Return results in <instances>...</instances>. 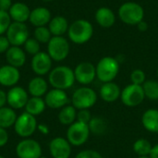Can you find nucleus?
Masks as SVG:
<instances>
[{"label":"nucleus","instance_id":"nucleus-1","mask_svg":"<svg viewBox=\"0 0 158 158\" xmlns=\"http://www.w3.org/2000/svg\"><path fill=\"white\" fill-rule=\"evenodd\" d=\"M48 81L53 88L65 91L72 87L76 81L74 70L67 66H58L51 70Z\"/></svg>","mask_w":158,"mask_h":158},{"label":"nucleus","instance_id":"nucleus-2","mask_svg":"<svg viewBox=\"0 0 158 158\" xmlns=\"http://www.w3.org/2000/svg\"><path fill=\"white\" fill-rule=\"evenodd\" d=\"M69 39L77 44L87 43L93 36L94 29L91 22L86 19L75 20L68 30Z\"/></svg>","mask_w":158,"mask_h":158},{"label":"nucleus","instance_id":"nucleus-3","mask_svg":"<svg viewBox=\"0 0 158 158\" xmlns=\"http://www.w3.org/2000/svg\"><path fill=\"white\" fill-rule=\"evenodd\" d=\"M96 77L102 82H110L117 77L119 71L118 61L112 56L103 57L96 65Z\"/></svg>","mask_w":158,"mask_h":158},{"label":"nucleus","instance_id":"nucleus-4","mask_svg":"<svg viewBox=\"0 0 158 158\" xmlns=\"http://www.w3.org/2000/svg\"><path fill=\"white\" fill-rule=\"evenodd\" d=\"M118 16L120 19L129 25H137L143 20L144 10L141 5L135 2H127L120 6L118 9Z\"/></svg>","mask_w":158,"mask_h":158},{"label":"nucleus","instance_id":"nucleus-5","mask_svg":"<svg viewBox=\"0 0 158 158\" xmlns=\"http://www.w3.org/2000/svg\"><path fill=\"white\" fill-rule=\"evenodd\" d=\"M97 101V94L89 87H81L77 89L71 97L72 106L78 109H90Z\"/></svg>","mask_w":158,"mask_h":158},{"label":"nucleus","instance_id":"nucleus-6","mask_svg":"<svg viewBox=\"0 0 158 158\" xmlns=\"http://www.w3.org/2000/svg\"><path fill=\"white\" fill-rule=\"evenodd\" d=\"M90 133L88 124L75 121L67 131V140L73 146H81L89 139Z\"/></svg>","mask_w":158,"mask_h":158},{"label":"nucleus","instance_id":"nucleus-7","mask_svg":"<svg viewBox=\"0 0 158 158\" xmlns=\"http://www.w3.org/2000/svg\"><path fill=\"white\" fill-rule=\"evenodd\" d=\"M145 98L144 92L143 85H137V84H129L127 85L122 91L120 99L128 107H135L140 106Z\"/></svg>","mask_w":158,"mask_h":158},{"label":"nucleus","instance_id":"nucleus-8","mask_svg":"<svg viewBox=\"0 0 158 158\" xmlns=\"http://www.w3.org/2000/svg\"><path fill=\"white\" fill-rule=\"evenodd\" d=\"M38 123L36 118L27 112H24L17 118L14 124V130L19 137L25 139L35 132Z\"/></svg>","mask_w":158,"mask_h":158},{"label":"nucleus","instance_id":"nucleus-9","mask_svg":"<svg viewBox=\"0 0 158 158\" xmlns=\"http://www.w3.org/2000/svg\"><path fill=\"white\" fill-rule=\"evenodd\" d=\"M47 44V54L53 60L62 61L69 56V44L64 37L53 36Z\"/></svg>","mask_w":158,"mask_h":158},{"label":"nucleus","instance_id":"nucleus-10","mask_svg":"<svg viewBox=\"0 0 158 158\" xmlns=\"http://www.w3.org/2000/svg\"><path fill=\"white\" fill-rule=\"evenodd\" d=\"M6 38L13 46H20L29 39V31L25 23L14 21L6 31Z\"/></svg>","mask_w":158,"mask_h":158},{"label":"nucleus","instance_id":"nucleus-11","mask_svg":"<svg viewBox=\"0 0 158 158\" xmlns=\"http://www.w3.org/2000/svg\"><path fill=\"white\" fill-rule=\"evenodd\" d=\"M16 155L19 158H40L42 147L37 141L25 138L17 144Z\"/></svg>","mask_w":158,"mask_h":158},{"label":"nucleus","instance_id":"nucleus-12","mask_svg":"<svg viewBox=\"0 0 158 158\" xmlns=\"http://www.w3.org/2000/svg\"><path fill=\"white\" fill-rule=\"evenodd\" d=\"M28 100V92L19 86L12 87L6 94V102L9 107L13 109H20L25 107Z\"/></svg>","mask_w":158,"mask_h":158},{"label":"nucleus","instance_id":"nucleus-13","mask_svg":"<svg viewBox=\"0 0 158 158\" xmlns=\"http://www.w3.org/2000/svg\"><path fill=\"white\" fill-rule=\"evenodd\" d=\"M75 80L83 85L90 84L96 77L95 67L90 62H81L74 69Z\"/></svg>","mask_w":158,"mask_h":158},{"label":"nucleus","instance_id":"nucleus-14","mask_svg":"<svg viewBox=\"0 0 158 158\" xmlns=\"http://www.w3.org/2000/svg\"><path fill=\"white\" fill-rule=\"evenodd\" d=\"M49 151L53 158H69L71 155V144L67 139L56 137L50 142Z\"/></svg>","mask_w":158,"mask_h":158},{"label":"nucleus","instance_id":"nucleus-15","mask_svg":"<svg viewBox=\"0 0 158 158\" xmlns=\"http://www.w3.org/2000/svg\"><path fill=\"white\" fill-rule=\"evenodd\" d=\"M69 101V96L64 90L55 88L47 92L44 96V102L46 106L52 109L62 108L68 105Z\"/></svg>","mask_w":158,"mask_h":158},{"label":"nucleus","instance_id":"nucleus-16","mask_svg":"<svg viewBox=\"0 0 158 158\" xmlns=\"http://www.w3.org/2000/svg\"><path fill=\"white\" fill-rule=\"evenodd\" d=\"M52 58L47 53L39 52L33 56L31 59V69L34 73L39 76L47 74L51 70Z\"/></svg>","mask_w":158,"mask_h":158},{"label":"nucleus","instance_id":"nucleus-17","mask_svg":"<svg viewBox=\"0 0 158 158\" xmlns=\"http://www.w3.org/2000/svg\"><path fill=\"white\" fill-rule=\"evenodd\" d=\"M20 78L19 69L13 66L6 65L0 68V84L6 87H11L18 83Z\"/></svg>","mask_w":158,"mask_h":158},{"label":"nucleus","instance_id":"nucleus-18","mask_svg":"<svg viewBox=\"0 0 158 158\" xmlns=\"http://www.w3.org/2000/svg\"><path fill=\"white\" fill-rule=\"evenodd\" d=\"M121 90L119 86L113 82H106L100 88V97L103 101L106 103H113L116 102L118 99L120 98Z\"/></svg>","mask_w":158,"mask_h":158},{"label":"nucleus","instance_id":"nucleus-19","mask_svg":"<svg viewBox=\"0 0 158 158\" xmlns=\"http://www.w3.org/2000/svg\"><path fill=\"white\" fill-rule=\"evenodd\" d=\"M8 13L10 18L14 21L24 23L30 19L31 10L26 4L18 2L11 6V7L8 10Z\"/></svg>","mask_w":158,"mask_h":158},{"label":"nucleus","instance_id":"nucleus-20","mask_svg":"<svg viewBox=\"0 0 158 158\" xmlns=\"http://www.w3.org/2000/svg\"><path fill=\"white\" fill-rule=\"evenodd\" d=\"M6 58L8 65L17 69L22 67L26 62V55L19 46L9 47L6 52Z\"/></svg>","mask_w":158,"mask_h":158},{"label":"nucleus","instance_id":"nucleus-21","mask_svg":"<svg viewBox=\"0 0 158 158\" xmlns=\"http://www.w3.org/2000/svg\"><path fill=\"white\" fill-rule=\"evenodd\" d=\"M30 21L32 25L37 27H43L51 20V13L45 7H36L31 11Z\"/></svg>","mask_w":158,"mask_h":158},{"label":"nucleus","instance_id":"nucleus-22","mask_svg":"<svg viewBox=\"0 0 158 158\" xmlns=\"http://www.w3.org/2000/svg\"><path fill=\"white\" fill-rule=\"evenodd\" d=\"M142 124L143 128L152 133H158V110L148 109L142 117Z\"/></svg>","mask_w":158,"mask_h":158},{"label":"nucleus","instance_id":"nucleus-23","mask_svg":"<svg viewBox=\"0 0 158 158\" xmlns=\"http://www.w3.org/2000/svg\"><path fill=\"white\" fill-rule=\"evenodd\" d=\"M48 90V84L42 77H35L31 79L28 84V92L31 96L42 97L46 94Z\"/></svg>","mask_w":158,"mask_h":158},{"label":"nucleus","instance_id":"nucleus-24","mask_svg":"<svg viewBox=\"0 0 158 158\" xmlns=\"http://www.w3.org/2000/svg\"><path fill=\"white\" fill-rule=\"evenodd\" d=\"M95 20L100 26L104 28H110L114 25L116 21V17L114 12L110 8L103 6L97 9L95 13Z\"/></svg>","mask_w":158,"mask_h":158},{"label":"nucleus","instance_id":"nucleus-25","mask_svg":"<svg viewBox=\"0 0 158 158\" xmlns=\"http://www.w3.org/2000/svg\"><path fill=\"white\" fill-rule=\"evenodd\" d=\"M48 29L54 36H61L69 30L68 20L62 16H56L50 20Z\"/></svg>","mask_w":158,"mask_h":158},{"label":"nucleus","instance_id":"nucleus-26","mask_svg":"<svg viewBox=\"0 0 158 158\" xmlns=\"http://www.w3.org/2000/svg\"><path fill=\"white\" fill-rule=\"evenodd\" d=\"M46 107L44 99L42 97H31L29 98L26 106H25V112L36 117L41 115Z\"/></svg>","mask_w":158,"mask_h":158},{"label":"nucleus","instance_id":"nucleus-27","mask_svg":"<svg viewBox=\"0 0 158 158\" xmlns=\"http://www.w3.org/2000/svg\"><path fill=\"white\" fill-rule=\"evenodd\" d=\"M17 115L13 108L4 106L0 108V127L3 129L14 126L17 120Z\"/></svg>","mask_w":158,"mask_h":158},{"label":"nucleus","instance_id":"nucleus-28","mask_svg":"<svg viewBox=\"0 0 158 158\" xmlns=\"http://www.w3.org/2000/svg\"><path fill=\"white\" fill-rule=\"evenodd\" d=\"M77 109L73 106H66L58 114V120L63 125H71L77 119Z\"/></svg>","mask_w":158,"mask_h":158},{"label":"nucleus","instance_id":"nucleus-29","mask_svg":"<svg viewBox=\"0 0 158 158\" xmlns=\"http://www.w3.org/2000/svg\"><path fill=\"white\" fill-rule=\"evenodd\" d=\"M153 145L146 139H138L134 142L132 149L138 156H149Z\"/></svg>","mask_w":158,"mask_h":158},{"label":"nucleus","instance_id":"nucleus-30","mask_svg":"<svg viewBox=\"0 0 158 158\" xmlns=\"http://www.w3.org/2000/svg\"><path fill=\"white\" fill-rule=\"evenodd\" d=\"M144 95L146 98L152 100V101H157L158 100V81L155 80L145 81V82L143 84Z\"/></svg>","mask_w":158,"mask_h":158},{"label":"nucleus","instance_id":"nucleus-31","mask_svg":"<svg viewBox=\"0 0 158 158\" xmlns=\"http://www.w3.org/2000/svg\"><path fill=\"white\" fill-rule=\"evenodd\" d=\"M88 126L90 131L95 135H103L106 131V122L102 118H92Z\"/></svg>","mask_w":158,"mask_h":158},{"label":"nucleus","instance_id":"nucleus-32","mask_svg":"<svg viewBox=\"0 0 158 158\" xmlns=\"http://www.w3.org/2000/svg\"><path fill=\"white\" fill-rule=\"evenodd\" d=\"M34 37L39 43H48L50 41L51 32L46 27H37L34 31Z\"/></svg>","mask_w":158,"mask_h":158},{"label":"nucleus","instance_id":"nucleus-33","mask_svg":"<svg viewBox=\"0 0 158 158\" xmlns=\"http://www.w3.org/2000/svg\"><path fill=\"white\" fill-rule=\"evenodd\" d=\"M25 50L30 55H36L40 52V44L36 39H28L24 44Z\"/></svg>","mask_w":158,"mask_h":158},{"label":"nucleus","instance_id":"nucleus-34","mask_svg":"<svg viewBox=\"0 0 158 158\" xmlns=\"http://www.w3.org/2000/svg\"><path fill=\"white\" fill-rule=\"evenodd\" d=\"M145 73L143 72V70L137 69H134L131 73V83L133 84H137V85H143L145 82Z\"/></svg>","mask_w":158,"mask_h":158},{"label":"nucleus","instance_id":"nucleus-35","mask_svg":"<svg viewBox=\"0 0 158 158\" xmlns=\"http://www.w3.org/2000/svg\"><path fill=\"white\" fill-rule=\"evenodd\" d=\"M11 18L9 16V13L6 11L0 10V35H2L4 32H6L10 25Z\"/></svg>","mask_w":158,"mask_h":158},{"label":"nucleus","instance_id":"nucleus-36","mask_svg":"<svg viewBox=\"0 0 158 158\" xmlns=\"http://www.w3.org/2000/svg\"><path fill=\"white\" fill-rule=\"evenodd\" d=\"M92 119V115L89 109H81L77 112V121L89 124V122Z\"/></svg>","mask_w":158,"mask_h":158},{"label":"nucleus","instance_id":"nucleus-37","mask_svg":"<svg viewBox=\"0 0 158 158\" xmlns=\"http://www.w3.org/2000/svg\"><path fill=\"white\" fill-rule=\"evenodd\" d=\"M75 158H103V156L95 150H83L80 152Z\"/></svg>","mask_w":158,"mask_h":158},{"label":"nucleus","instance_id":"nucleus-38","mask_svg":"<svg viewBox=\"0 0 158 158\" xmlns=\"http://www.w3.org/2000/svg\"><path fill=\"white\" fill-rule=\"evenodd\" d=\"M9 42L6 36L0 35V54L5 53L8 50L9 48Z\"/></svg>","mask_w":158,"mask_h":158},{"label":"nucleus","instance_id":"nucleus-39","mask_svg":"<svg viewBox=\"0 0 158 158\" xmlns=\"http://www.w3.org/2000/svg\"><path fill=\"white\" fill-rule=\"evenodd\" d=\"M8 142V133L6 129L0 127V147L5 146Z\"/></svg>","mask_w":158,"mask_h":158},{"label":"nucleus","instance_id":"nucleus-40","mask_svg":"<svg viewBox=\"0 0 158 158\" xmlns=\"http://www.w3.org/2000/svg\"><path fill=\"white\" fill-rule=\"evenodd\" d=\"M11 6H12L11 0H0V10L7 12V10H9Z\"/></svg>","mask_w":158,"mask_h":158},{"label":"nucleus","instance_id":"nucleus-41","mask_svg":"<svg viewBox=\"0 0 158 158\" xmlns=\"http://www.w3.org/2000/svg\"><path fill=\"white\" fill-rule=\"evenodd\" d=\"M37 130H38L42 134H44V135H47V134L49 133V131H50L48 126L45 125V124H38Z\"/></svg>","mask_w":158,"mask_h":158},{"label":"nucleus","instance_id":"nucleus-42","mask_svg":"<svg viewBox=\"0 0 158 158\" xmlns=\"http://www.w3.org/2000/svg\"><path fill=\"white\" fill-rule=\"evenodd\" d=\"M6 103V94L5 91L0 90V108L4 107Z\"/></svg>","mask_w":158,"mask_h":158},{"label":"nucleus","instance_id":"nucleus-43","mask_svg":"<svg viewBox=\"0 0 158 158\" xmlns=\"http://www.w3.org/2000/svg\"><path fill=\"white\" fill-rule=\"evenodd\" d=\"M137 27H138V29H139L140 31H146L147 29H148V24L144 20H142L141 22H139L137 24Z\"/></svg>","mask_w":158,"mask_h":158},{"label":"nucleus","instance_id":"nucleus-44","mask_svg":"<svg viewBox=\"0 0 158 158\" xmlns=\"http://www.w3.org/2000/svg\"><path fill=\"white\" fill-rule=\"evenodd\" d=\"M149 156L150 158H158V143L153 146Z\"/></svg>","mask_w":158,"mask_h":158},{"label":"nucleus","instance_id":"nucleus-45","mask_svg":"<svg viewBox=\"0 0 158 158\" xmlns=\"http://www.w3.org/2000/svg\"><path fill=\"white\" fill-rule=\"evenodd\" d=\"M138 158H150V156H138Z\"/></svg>","mask_w":158,"mask_h":158},{"label":"nucleus","instance_id":"nucleus-46","mask_svg":"<svg viewBox=\"0 0 158 158\" xmlns=\"http://www.w3.org/2000/svg\"><path fill=\"white\" fill-rule=\"evenodd\" d=\"M40 158H47V157H45V156H41Z\"/></svg>","mask_w":158,"mask_h":158},{"label":"nucleus","instance_id":"nucleus-47","mask_svg":"<svg viewBox=\"0 0 158 158\" xmlns=\"http://www.w3.org/2000/svg\"><path fill=\"white\" fill-rule=\"evenodd\" d=\"M0 158H5V157H4L3 156H0Z\"/></svg>","mask_w":158,"mask_h":158},{"label":"nucleus","instance_id":"nucleus-48","mask_svg":"<svg viewBox=\"0 0 158 158\" xmlns=\"http://www.w3.org/2000/svg\"><path fill=\"white\" fill-rule=\"evenodd\" d=\"M156 74H157V77H158V69H157V71H156Z\"/></svg>","mask_w":158,"mask_h":158},{"label":"nucleus","instance_id":"nucleus-49","mask_svg":"<svg viewBox=\"0 0 158 158\" xmlns=\"http://www.w3.org/2000/svg\"><path fill=\"white\" fill-rule=\"evenodd\" d=\"M46 1H51V0H46Z\"/></svg>","mask_w":158,"mask_h":158}]
</instances>
